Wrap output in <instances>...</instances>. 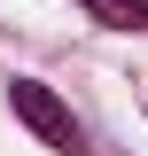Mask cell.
<instances>
[{
	"label": "cell",
	"instance_id": "6da1fadb",
	"mask_svg": "<svg viewBox=\"0 0 148 156\" xmlns=\"http://www.w3.org/2000/svg\"><path fill=\"white\" fill-rule=\"evenodd\" d=\"M8 109H16L23 125L47 140V148H62V156H86V125H78V117H70V101H55L39 78H8Z\"/></svg>",
	"mask_w": 148,
	"mask_h": 156
},
{
	"label": "cell",
	"instance_id": "7a4b0ae2",
	"mask_svg": "<svg viewBox=\"0 0 148 156\" xmlns=\"http://www.w3.org/2000/svg\"><path fill=\"white\" fill-rule=\"evenodd\" d=\"M78 8L109 31H148V0H78Z\"/></svg>",
	"mask_w": 148,
	"mask_h": 156
}]
</instances>
